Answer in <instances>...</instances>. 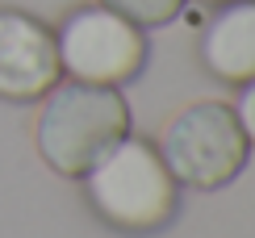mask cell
I'll return each mask as SVG.
<instances>
[{
    "instance_id": "1",
    "label": "cell",
    "mask_w": 255,
    "mask_h": 238,
    "mask_svg": "<svg viewBox=\"0 0 255 238\" xmlns=\"http://www.w3.org/2000/svg\"><path fill=\"white\" fill-rule=\"evenodd\" d=\"M92 213L122 234H155L176 218L180 184L155 142L126 134L84 171Z\"/></svg>"
},
{
    "instance_id": "2",
    "label": "cell",
    "mask_w": 255,
    "mask_h": 238,
    "mask_svg": "<svg viewBox=\"0 0 255 238\" xmlns=\"http://www.w3.org/2000/svg\"><path fill=\"white\" fill-rule=\"evenodd\" d=\"M126 134H130V105L122 88L80 80H59L42 96L34 121V146L42 163L59 171L63 180H84V171Z\"/></svg>"
},
{
    "instance_id": "3",
    "label": "cell",
    "mask_w": 255,
    "mask_h": 238,
    "mask_svg": "<svg viewBox=\"0 0 255 238\" xmlns=\"http://www.w3.org/2000/svg\"><path fill=\"white\" fill-rule=\"evenodd\" d=\"M159 155L180 188L214 192L247 167L251 142L239 117L222 101H197L180 109L159 134Z\"/></svg>"
},
{
    "instance_id": "4",
    "label": "cell",
    "mask_w": 255,
    "mask_h": 238,
    "mask_svg": "<svg viewBox=\"0 0 255 238\" xmlns=\"http://www.w3.org/2000/svg\"><path fill=\"white\" fill-rule=\"evenodd\" d=\"M59 67L67 80L126 88L146 67V29L105 4H84L55 29Z\"/></svg>"
},
{
    "instance_id": "5",
    "label": "cell",
    "mask_w": 255,
    "mask_h": 238,
    "mask_svg": "<svg viewBox=\"0 0 255 238\" xmlns=\"http://www.w3.org/2000/svg\"><path fill=\"white\" fill-rule=\"evenodd\" d=\"M59 80L55 29L21 8H0V101H42Z\"/></svg>"
},
{
    "instance_id": "6",
    "label": "cell",
    "mask_w": 255,
    "mask_h": 238,
    "mask_svg": "<svg viewBox=\"0 0 255 238\" xmlns=\"http://www.w3.org/2000/svg\"><path fill=\"white\" fill-rule=\"evenodd\" d=\"M201 63L222 84L255 80V0H226L201 29Z\"/></svg>"
},
{
    "instance_id": "7",
    "label": "cell",
    "mask_w": 255,
    "mask_h": 238,
    "mask_svg": "<svg viewBox=\"0 0 255 238\" xmlns=\"http://www.w3.org/2000/svg\"><path fill=\"white\" fill-rule=\"evenodd\" d=\"M101 4L122 13L126 21H134L138 29H159V25H172L188 0H101Z\"/></svg>"
},
{
    "instance_id": "8",
    "label": "cell",
    "mask_w": 255,
    "mask_h": 238,
    "mask_svg": "<svg viewBox=\"0 0 255 238\" xmlns=\"http://www.w3.org/2000/svg\"><path fill=\"white\" fill-rule=\"evenodd\" d=\"M239 117V125H243V134H247V142L255 146V80L243 84V92H239V105H230Z\"/></svg>"
},
{
    "instance_id": "9",
    "label": "cell",
    "mask_w": 255,
    "mask_h": 238,
    "mask_svg": "<svg viewBox=\"0 0 255 238\" xmlns=\"http://www.w3.org/2000/svg\"><path fill=\"white\" fill-rule=\"evenodd\" d=\"M197 4H209V8H218V4H226V0H197Z\"/></svg>"
}]
</instances>
